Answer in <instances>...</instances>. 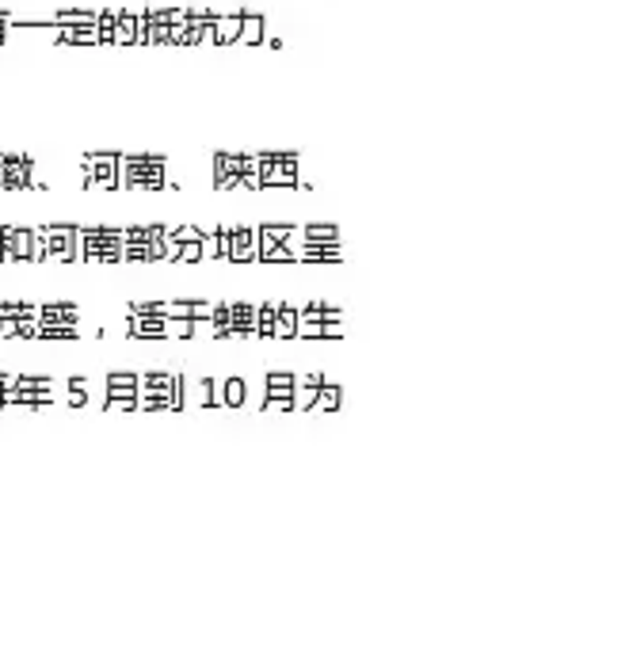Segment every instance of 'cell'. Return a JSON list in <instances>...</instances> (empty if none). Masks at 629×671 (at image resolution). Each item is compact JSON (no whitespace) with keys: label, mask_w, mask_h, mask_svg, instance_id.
Instances as JSON below:
<instances>
[{"label":"cell","mask_w":629,"mask_h":671,"mask_svg":"<svg viewBox=\"0 0 629 671\" xmlns=\"http://www.w3.org/2000/svg\"><path fill=\"white\" fill-rule=\"evenodd\" d=\"M294 230H298V225H290V222H271V225H263V230H256V237H260V248L287 245V240L294 237Z\"/></svg>","instance_id":"20"},{"label":"cell","mask_w":629,"mask_h":671,"mask_svg":"<svg viewBox=\"0 0 629 671\" xmlns=\"http://www.w3.org/2000/svg\"><path fill=\"white\" fill-rule=\"evenodd\" d=\"M217 240H222V260L233 263H256V252H260V237L248 225H217Z\"/></svg>","instance_id":"5"},{"label":"cell","mask_w":629,"mask_h":671,"mask_svg":"<svg viewBox=\"0 0 629 671\" xmlns=\"http://www.w3.org/2000/svg\"><path fill=\"white\" fill-rule=\"evenodd\" d=\"M28 187H38L35 160L16 157V153H0V191H28Z\"/></svg>","instance_id":"7"},{"label":"cell","mask_w":629,"mask_h":671,"mask_svg":"<svg viewBox=\"0 0 629 671\" xmlns=\"http://www.w3.org/2000/svg\"><path fill=\"white\" fill-rule=\"evenodd\" d=\"M76 263H122V230L81 225L76 230Z\"/></svg>","instance_id":"1"},{"label":"cell","mask_w":629,"mask_h":671,"mask_svg":"<svg viewBox=\"0 0 629 671\" xmlns=\"http://www.w3.org/2000/svg\"><path fill=\"white\" fill-rule=\"evenodd\" d=\"M298 237L302 240H320V245H336L340 230L332 222H310V225H298Z\"/></svg>","instance_id":"19"},{"label":"cell","mask_w":629,"mask_h":671,"mask_svg":"<svg viewBox=\"0 0 629 671\" xmlns=\"http://www.w3.org/2000/svg\"><path fill=\"white\" fill-rule=\"evenodd\" d=\"M256 263H294V252L290 245H267L256 252Z\"/></svg>","instance_id":"24"},{"label":"cell","mask_w":629,"mask_h":671,"mask_svg":"<svg viewBox=\"0 0 629 671\" xmlns=\"http://www.w3.org/2000/svg\"><path fill=\"white\" fill-rule=\"evenodd\" d=\"M176 263H202V248H199V240H187V245H179V256Z\"/></svg>","instance_id":"28"},{"label":"cell","mask_w":629,"mask_h":671,"mask_svg":"<svg viewBox=\"0 0 629 671\" xmlns=\"http://www.w3.org/2000/svg\"><path fill=\"white\" fill-rule=\"evenodd\" d=\"M169 237L176 240V245H187V240H199L202 230H199V225H179V230H169Z\"/></svg>","instance_id":"29"},{"label":"cell","mask_w":629,"mask_h":671,"mask_svg":"<svg viewBox=\"0 0 629 671\" xmlns=\"http://www.w3.org/2000/svg\"><path fill=\"white\" fill-rule=\"evenodd\" d=\"M35 301H0V316H35Z\"/></svg>","instance_id":"27"},{"label":"cell","mask_w":629,"mask_h":671,"mask_svg":"<svg viewBox=\"0 0 629 671\" xmlns=\"http://www.w3.org/2000/svg\"><path fill=\"white\" fill-rule=\"evenodd\" d=\"M119 12H122V8H104V12H99V20H96L99 43H111V35H114V20H119Z\"/></svg>","instance_id":"26"},{"label":"cell","mask_w":629,"mask_h":671,"mask_svg":"<svg viewBox=\"0 0 629 671\" xmlns=\"http://www.w3.org/2000/svg\"><path fill=\"white\" fill-rule=\"evenodd\" d=\"M141 12H145V8H141ZM141 12H119L111 43H119V46H138V43H141V31H145V23H141Z\"/></svg>","instance_id":"12"},{"label":"cell","mask_w":629,"mask_h":671,"mask_svg":"<svg viewBox=\"0 0 629 671\" xmlns=\"http://www.w3.org/2000/svg\"><path fill=\"white\" fill-rule=\"evenodd\" d=\"M214 183L222 187V191L260 187V176H256V153H214Z\"/></svg>","instance_id":"3"},{"label":"cell","mask_w":629,"mask_h":671,"mask_svg":"<svg viewBox=\"0 0 629 671\" xmlns=\"http://www.w3.org/2000/svg\"><path fill=\"white\" fill-rule=\"evenodd\" d=\"M0 409H8V389H0Z\"/></svg>","instance_id":"31"},{"label":"cell","mask_w":629,"mask_h":671,"mask_svg":"<svg viewBox=\"0 0 629 671\" xmlns=\"http://www.w3.org/2000/svg\"><path fill=\"white\" fill-rule=\"evenodd\" d=\"M260 176V187H302V176H298V153L282 149V157L267 168H256Z\"/></svg>","instance_id":"9"},{"label":"cell","mask_w":629,"mask_h":671,"mask_svg":"<svg viewBox=\"0 0 629 671\" xmlns=\"http://www.w3.org/2000/svg\"><path fill=\"white\" fill-rule=\"evenodd\" d=\"M294 386H298L294 371H267L263 374V394H294Z\"/></svg>","instance_id":"23"},{"label":"cell","mask_w":629,"mask_h":671,"mask_svg":"<svg viewBox=\"0 0 629 671\" xmlns=\"http://www.w3.org/2000/svg\"><path fill=\"white\" fill-rule=\"evenodd\" d=\"M43 252H38V237L35 230H20V225H0V260L8 263H28V260H38Z\"/></svg>","instance_id":"6"},{"label":"cell","mask_w":629,"mask_h":671,"mask_svg":"<svg viewBox=\"0 0 629 671\" xmlns=\"http://www.w3.org/2000/svg\"><path fill=\"white\" fill-rule=\"evenodd\" d=\"M275 306L279 301L256 306V339H275Z\"/></svg>","instance_id":"22"},{"label":"cell","mask_w":629,"mask_h":671,"mask_svg":"<svg viewBox=\"0 0 629 671\" xmlns=\"http://www.w3.org/2000/svg\"><path fill=\"white\" fill-rule=\"evenodd\" d=\"M240 16H245V8L217 12V16H214V43H217V46L237 43V35H240Z\"/></svg>","instance_id":"15"},{"label":"cell","mask_w":629,"mask_h":671,"mask_svg":"<svg viewBox=\"0 0 629 671\" xmlns=\"http://www.w3.org/2000/svg\"><path fill=\"white\" fill-rule=\"evenodd\" d=\"M263 16L260 12H248L245 8V16H240V35H237V43H245V46H256V43H263Z\"/></svg>","instance_id":"17"},{"label":"cell","mask_w":629,"mask_h":671,"mask_svg":"<svg viewBox=\"0 0 629 671\" xmlns=\"http://www.w3.org/2000/svg\"><path fill=\"white\" fill-rule=\"evenodd\" d=\"M294 328H298V309L294 306H275V339H294Z\"/></svg>","instance_id":"21"},{"label":"cell","mask_w":629,"mask_h":671,"mask_svg":"<svg viewBox=\"0 0 629 671\" xmlns=\"http://www.w3.org/2000/svg\"><path fill=\"white\" fill-rule=\"evenodd\" d=\"M245 401H248V382L245 378H222V382H214V404L240 409Z\"/></svg>","instance_id":"14"},{"label":"cell","mask_w":629,"mask_h":671,"mask_svg":"<svg viewBox=\"0 0 629 671\" xmlns=\"http://www.w3.org/2000/svg\"><path fill=\"white\" fill-rule=\"evenodd\" d=\"M130 339H169V316L130 313Z\"/></svg>","instance_id":"13"},{"label":"cell","mask_w":629,"mask_h":671,"mask_svg":"<svg viewBox=\"0 0 629 671\" xmlns=\"http://www.w3.org/2000/svg\"><path fill=\"white\" fill-rule=\"evenodd\" d=\"M179 394H184V404H214V378H184Z\"/></svg>","instance_id":"16"},{"label":"cell","mask_w":629,"mask_h":671,"mask_svg":"<svg viewBox=\"0 0 629 671\" xmlns=\"http://www.w3.org/2000/svg\"><path fill=\"white\" fill-rule=\"evenodd\" d=\"M81 176L88 187H119V153H88L81 157Z\"/></svg>","instance_id":"8"},{"label":"cell","mask_w":629,"mask_h":671,"mask_svg":"<svg viewBox=\"0 0 629 671\" xmlns=\"http://www.w3.org/2000/svg\"><path fill=\"white\" fill-rule=\"evenodd\" d=\"M107 409H138V371L107 374Z\"/></svg>","instance_id":"10"},{"label":"cell","mask_w":629,"mask_h":671,"mask_svg":"<svg viewBox=\"0 0 629 671\" xmlns=\"http://www.w3.org/2000/svg\"><path fill=\"white\" fill-rule=\"evenodd\" d=\"M12 382H16V374H8V371H0V389H12Z\"/></svg>","instance_id":"30"},{"label":"cell","mask_w":629,"mask_h":671,"mask_svg":"<svg viewBox=\"0 0 629 671\" xmlns=\"http://www.w3.org/2000/svg\"><path fill=\"white\" fill-rule=\"evenodd\" d=\"M38 263H76V225H38Z\"/></svg>","instance_id":"4"},{"label":"cell","mask_w":629,"mask_h":671,"mask_svg":"<svg viewBox=\"0 0 629 671\" xmlns=\"http://www.w3.org/2000/svg\"><path fill=\"white\" fill-rule=\"evenodd\" d=\"M35 339H76V324H38Z\"/></svg>","instance_id":"25"},{"label":"cell","mask_w":629,"mask_h":671,"mask_svg":"<svg viewBox=\"0 0 629 671\" xmlns=\"http://www.w3.org/2000/svg\"><path fill=\"white\" fill-rule=\"evenodd\" d=\"M340 404H343V389H340V386H332V382H320L310 412H336Z\"/></svg>","instance_id":"18"},{"label":"cell","mask_w":629,"mask_h":671,"mask_svg":"<svg viewBox=\"0 0 629 671\" xmlns=\"http://www.w3.org/2000/svg\"><path fill=\"white\" fill-rule=\"evenodd\" d=\"M38 324H81V309L73 301H43L35 313Z\"/></svg>","instance_id":"11"},{"label":"cell","mask_w":629,"mask_h":671,"mask_svg":"<svg viewBox=\"0 0 629 671\" xmlns=\"http://www.w3.org/2000/svg\"><path fill=\"white\" fill-rule=\"evenodd\" d=\"M169 164L157 153H119V187L134 191H161Z\"/></svg>","instance_id":"2"}]
</instances>
